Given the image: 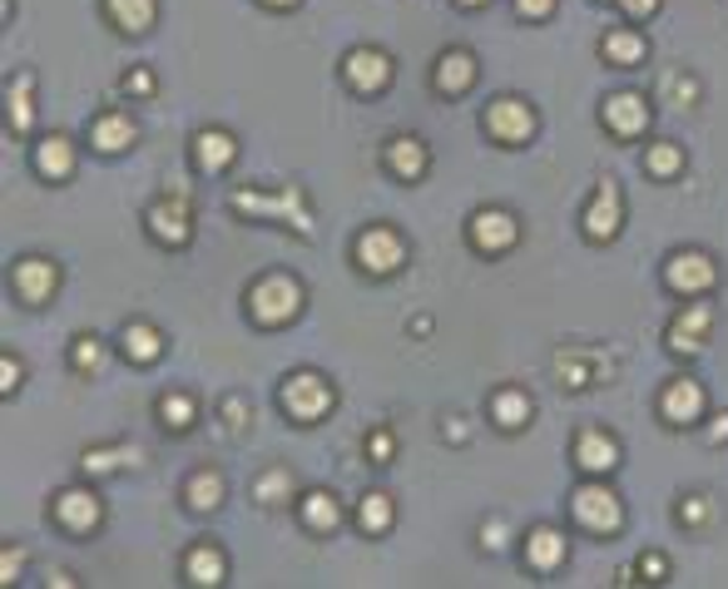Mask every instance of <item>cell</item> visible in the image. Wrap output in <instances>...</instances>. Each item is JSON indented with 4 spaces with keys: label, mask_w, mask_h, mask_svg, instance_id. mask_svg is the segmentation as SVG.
<instances>
[{
    "label": "cell",
    "mask_w": 728,
    "mask_h": 589,
    "mask_svg": "<svg viewBox=\"0 0 728 589\" xmlns=\"http://www.w3.org/2000/svg\"><path fill=\"white\" fill-rule=\"evenodd\" d=\"M120 352H124L130 362H140V367H144V362H154V357L164 352L159 327H150V322H130V327L120 332Z\"/></svg>",
    "instance_id": "cell-31"
},
{
    "label": "cell",
    "mask_w": 728,
    "mask_h": 589,
    "mask_svg": "<svg viewBox=\"0 0 728 589\" xmlns=\"http://www.w3.org/2000/svg\"><path fill=\"white\" fill-rule=\"evenodd\" d=\"M391 520H397V505H391L387 490H367V496L357 500V525L367 530V535H382V530H391Z\"/></svg>",
    "instance_id": "cell-33"
},
{
    "label": "cell",
    "mask_w": 728,
    "mask_h": 589,
    "mask_svg": "<svg viewBox=\"0 0 728 589\" xmlns=\"http://www.w3.org/2000/svg\"><path fill=\"white\" fill-rule=\"evenodd\" d=\"M134 140H140V124H134V114H124V110H110L90 124V144L100 154H130Z\"/></svg>",
    "instance_id": "cell-20"
},
{
    "label": "cell",
    "mask_w": 728,
    "mask_h": 589,
    "mask_svg": "<svg viewBox=\"0 0 728 589\" xmlns=\"http://www.w3.org/2000/svg\"><path fill=\"white\" fill-rule=\"evenodd\" d=\"M431 85H437L441 95H466L471 85H476V55L461 51V45H451V51H441V60L431 65Z\"/></svg>",
    "instance_id": "cell-18"
},
{
    "label": "cell",
    "mask_w": 728,
    "mask_h": 589,
    "mask_svg": "<svg viewBox=\"0 0 728 589\" xmlns=\"http://www.w3.org/2000/svg\"><path fill=\"white\" fill-rule=\"evenodd\" d=\"M21 565H25V549L5 545V555H0V585H15V579H21Z\"/></svg>",
    "instance_id": "cell-42"
},
{
    "label": "cell",
    "mask_w": 728,
    "mask_h": 589,
    "mask_svg": "<svg viewBox=\"0 0 728 589\" xmlns=\"http://www.w3.org/2000/svg\"><path fill=\"white\" fill-rule=\"evenodd\" d=\"M11 288L25 308H41V302H51L55 288H60V268H55L51 258H21L11 268Z\"/></svg>",
    "instance_id": "cell-13"
},
{
    "label": "cell",
    "mask_w": 728,
    "mask_h": 589,
    "mask_svg": "<svg viewBox=\"0 0 728 589\" xmlns=\"http://www.w3.org/2000/svg\"><path fill=\"white\" fill-rule=\"evenodd\" d=\"M466 238L476 243V253H486V258H500L506 248H516L520 223H516V213H506V209H481V213H471Z\"/></svg>",
    "instance_id": "cell-12"
},
{
    "label": "cell",
    "mask_w": 728,
    "mask_h": 589,
    "mask_svg": "<svg viewBox=\"0 0 728 589\" xmlns=\"http://www.w3.org/2000/svg\"><path fill=\"white\" fill-rule=\"evenodd\" d=\"M619 579H644V585H659V579H669V559L664 555H654V549H649V555H639V565L635 569H619Z\"/></svg>",
    "instance_id": "cell-37"
},
{
    "label": "cell",
    "mask_w": 728,
    "mask_h": 589,
    "mask_svg": "<svg viewBox=\"0 0 728 589\" xmlns=\"http://www.w3.org/2000/svg\"><path fill=\"white\" fill-rule=\"evenodd\" d=\"M5 104H11V130L15 134L31 130V120H35V75L31 70L11 75V85H5Z\"/></svg>",
    "instance_id": "cell-30"
},
{
    "label": "cell",
    "mask_w": 728,
    "mask_h": 589,
    "mask_svg": "<svg viewBox=\"0 0 728 589\" xmlns=\"http://www.w3.org/2000/svg\"><path fill=\"white\" fill-rule=\"evenodd\" d=\"M352 258H357L362 273H372V278H387V273H397L401 263H407V243H401L397 229H362L357 243H352Z\"/></svg>",
    "instance_id": "cell-5"
},
{
    "label": "cell",
    "mask_w": 728,
    "mask_h": 589,
    "mask_svg": "<svg viewBox=\"0 0 728 589\" xmlns=\"http://www.w3.org/2000/svg\"><path fill=\"white\" fill-rule=\"evenodd\" d=\"M570 456H575V466L585 470V476H609V470L619 466L615 436H609V431H599V426L575 431V446H570Z\"/></svg>",
    "instance_id": "cell-16"
},
{
    "label": "cell",
    "mask_w": 728,
    "mask_h": 589,
    "mask_svg": "<svg viewBox=\"0 0 728 589\" xmlns=\"http://www.w3.org/2000/svg\"><path fill=\"white\" fill-rule=\"evenodd\" d=\"M243 302H249L253 327H288V322L302 312V288L293 273H263Z\"/></svg>",
    "instance_id": "cell-2"
},
{
    "label": "cell",
    "mask_w": 728,
    "mask_h": 589,
    "mask_svg": "<svg viewBox=\"0 0 728 589\" xmlns=\"http://www.w3.org/2000/svg\"><path fill=\"white\" fill-rule=\"evenodd\" d=\"M565 555H570L565 530H555V525H536V530L526 535V565L536 569V575H555V569L565 565Z\"/></svg>",
    "instance_id": "cell-19"
},
{
    "label": "cell",
    "mask_w": 728,
    "mask_h": 589,
    "mask_svg": "<svg viewBox=\"0 0 728 589\" xmlns=\"http://www.w3.org/2000/svg\"><path fill=\"white\" fill-rule=\"evenodd\" d=\"M233 213H249V219H278L288 223L298 238H312V213H308V199H302L298 184H283L278 193H258V189H239L229 199Z\"/></svg>",
    "instance_id": "cell-1"
},
{
    "label": "cell",
    "mask_w": 728,
    "mask_h": 589,
    "mask_svg": "<svg viewBox=\"0 0 728 589\" xmlns=\"http://www.w3.org/2000/svg\"><path fill=\"white\" fill-rule=\"evenodd\" d=\"M461 11H481V5H486V0H456Z\"/></svg>",
    "instance_id": "cell-50"
},
{
    "label": "cell",
    "mask_w": 728,
    "mask_h": 589,
    "mask_svg": "<svg viewBox=\"0 0 728 589\" xmlns=\"http://www.w3.org/2000/svg\"><path fill=\"white\" fill-rule=\"evenodd\" d=\"M233 159H239V140H233L229 130H199L194 134V164H199L203 174H223Z\"/></svg>",
    "instance_id": "cell-22"
},
{
    "label": "cell",
    "mask_w": 728,
    "mask_h": 589,
    "mask_svg": "<svg viewBox=\"0 0 728 589\" xmlns=\"http://www.w3.org/2000/svg\"><path fill=\"white\" fill-rule=\"evenodd\" d=\"M708 332H714V302H688V308L669 322V347H674L679 357H694V352H704Z\"/></svg>",
    "instance_id": "cell-15"
},
{
    "label": "cell",
    "mask_w": 728,
    "mask_h": 589,
    "mask_svg": "<svg viewBox=\"0 0 728 589\" xmlns=\"http://www.w3.org/2000/svg\"><path fill=\"white\" fill-rule=\"evenodd\" d=\"M100 357H104V342H100V337H90V332H85V337L70 347L75 371H95V367H100Z\"/></svg>",
    "instance_id": "cell-38"
},
{
    "label": "cell",
    "mask_w": 728,
    "mask_h": 589,
    "mask_svg": "<svg viewBox=\"0 0 728 589\" xmlns=\"http://www.w3.org/2000/svg\"><path fill=\"white\" fill-rule=\"evenodd\" d=\"M599 120H605V130L615 134V140H639V134H649V104L644 95H629V90H615L605 95V104H599Z\"/></svg>",
    "instance_id": "cell-11"
},
{
    "label": "cell",
    "mask_w": 728,
    "mask_h": 589,
    "mask_svg": "<svg viewBox=\"0 0 728 589\" xmlns=\"http://www.w3.org/2000/svg\"><path fill=\"white\" fill-rule=\"evenodd\" d=\"M104 15L114 21L120 35H144L159 15V0H104Z\"/></svg>",
    "instance_id": "cell-28"
},
{
    "label": "cell",
    "mask_w": 728,
    "mask_h": 589,
    "mask_svg": "<svg viewBox=\"0 0 728 589\" xmlns=\"http://www.w3.org/2000/svg\"><path fill=\"white\" fill-rule=\"evenodd\" d=\"M15 387H21V362H15V352H0V391L15 397Z\"/></svg>",
    "instance_id": "cell-43"
},
{
    "label": "cell",
    "mask_w": 728,
    "mask_h": 589,
    "mask_svg": "<svg viewBox=\"0 0 728 589\" xmlns=\"http://www.w3.org/2000/svg\"><path fill=\"white\" fill-rule=\"evenodd\" d=\"M570 520H575L580 530H589V535H615V530L625 525V505H619V496L609 486L585 480V486H575V496H570Z\"/></svg>",
    "instance_id": "cell-4"
},
{
    "label": "cell",
    "mask_w": 728,
    "mask_h": 589,
    "mask_svg": "<svg viewBox=\"0 0 728 589\" xmlns=\"http://www.w3.org/2000/svg\"><path fill=\"white\" fill-rule=\"evenodd\" d=\"M382 159H387V169L397 174L401 184H417L421 174H427V159H431V154H427V144H421V140L401 134V140L387 144V154H382Z\"/></svg>",
    "instance_id": "cell-25"
},
{
    "label": "cell",
    "mask_w": 728,
    "mask_h": 589,
    "mask_svg": "<svg viewBox=\"0 0 728 589\" xmlns=\"http://www.w3.org/2000/svg\"><path fill=\"white\" fill-rule=\"evenodd\" d=\"M679 520H684L688 530L704 525V520H714V505H708V496H684V500H679Z\"/></svg>",
    "instance_id": "cell-40"
},
{
    "label": "cell",
    "mask_w": 728,
    "mask_h": 589,
    "mask_svg": "<svg viewBox=\"0 0 728 589\" xmlns=\"http://www.w3.org/2000/svg\"><path fill=\"white\" fill-rule=\"evenodd\" d=\"M100 496L95 490H85V486H70V490H60L55 496V505H51V520L60 530H70V535H90L95 525H100Z\"/></svg>",
    "instance_id": "cell-14"
},
{
    "label": "cell",
    "mask_w": 728,
    "mask_h": 589,
    "mask_svg": "<svg viewBox=\"0 0 728 589\" xmlns=\"http://www.w3.org/2000/svg\"><path fill=\"white\" fill-rule=\"evenodd\" d=\"M644 169L654 174V179H679L684 174V149L679 144H649V154H644Z\"/></svg>",
    "instance_id": "cell-34"
},
{
    "label": "cell",
    "mask_w": 728,
    "mask_h": 589,
    "mask_svg": "<svg viewBox=\"0 0 728 589\" xmlns=\"http://www.w3.org/2000/svg\"><path fill=\"white\" fill-rule=\"evenodd\" d=\"M150 233L169 248H184L194 238V203L184 193H164V199L150 203Z\"/></svg>",
    "instance_id": "cell-10"
},
{
    "label": "cell",
    "mask_w": 728,
    "mask_h": 589,
    "mask_svg": "<svg viewBox=\"0 0 728 589\" xmlns=\"http://www.w3.org/2000/svg\"><path fill=\"white\" fill-rule=\"evenodd\" d=\"M278 401H283V411H288L298 426H318V421L338 407V391H332V381L318 377V371H293V377L283 381Z\"/></svg>",
    "instance_id": "cell-3"
},
{
    "label": "cell",
    "mask_w": 728,
    "mask_h": 589,
    "mask_svg": "<svg viewBox=\"0 0 728 589\" xmlns=\"http://www.w3.org/2000/svg\"><path fill=\"white\" fill-rule=\"evenodd\" d=\"M486 134L500 144H526L536 134V110L516 95H500V100L486 104Z\"/></svg>",
    "instance_id": "cell-8"
},
{
    "label": "cell",
    "mask_w": 728,
    "mask_h": 589,
    "mask_svg": "<svg viewBox=\"0 0 728 589\" xmlns=\"http://www.w3.org/2000/svg\"><path fill=\"white\" fill-rule=\"evenodd\" d=\"M599 51H605V60L615 65V70H635V65L649 60V41L635 31V25H619V31H609Z\"/></svg>",
    "instance_id": "cell-24"
},
{
    "label": "cell",
    "mask_w": 728,
    "mask_h": 589,
    "mask_svg": "<svg viewBox=\"0 0 728 589\" xmlns=\"http://www.w3.org/2000/svg\"><path fill=\"white\" fill-rule=\"evenodd\" d=\"M258 5H268V11H293V5H302V0H258Z\"/></svg>",
    "instance_id": "cell-49"
},
{
    "label": "cell",
    "mask_w": 728,
    "mask_h": 589,
    "mask_svg": "<svg viewBox=\"0 0 728 589\" xmlns=\"http://www.w3.org/2000/svg\"><path fill=\"white\" fill-rule=\"evenodd\" d=\"M35 174L51 184L70 179L75 174V140L70 134H45V140L35 144Z\"/></svg>",
    "instance_id": "cell-21"
},
{
    "label": "cell",
    "mask_w": 728,
    "mask_h": 589,
    "mask_svg": "<svg viewBox=\"0 0 728 589\" xmlns=\"http://www.w3.org/2000/svg\"><path fill=\"white\" fill-rule=\"evenodd\" d=\"M184 500H189V510H219L223 505V476L219 470H194L189 480H184Z\"/></svg>",
    "instance_id": "cell-32"
},
{
    "label": "cell",
    "mask_w": 728,
    "mask_h": 589,
    "mask_svg": "<svg viewBox=\"0 0 728 589\" xmlns=\"http://www.w3.org/2000/svg\"><path fill=\"white\" fill-rule=\"evenodd\" d=\"M481 549H486V555H500V549H506V520L490 515L486 525H481Z\"/></svg>",
    "instance_id": "cell-41"
},
{
    "label": "cell",
    "mask_w": 728,
    "mask_h": 589,
    "mask_svg": "<svg viewBox=\"0 0 728 589\" xmlns=\"http://www.w3.org/2000/svg\"><path fill=\"white\" fill-rule=\"evenodd\" d=\"M298 520L302 530H312V535H332V530L342 525V505L332 490H308V496H298Z\"/></svg>",
    "instance_id": "cell-23"
},
{
    "label": "cell",
    "mask_w": 728,
    "mask_h": 589,
    "mask_svg": "<svg viewBox=\"0 0 728 589\" xmlns=\"http://www.w3.org/2000/svg\"><path fill=\"white\" fill-rule=\"evenodd\" d=\"M184 579H189V585H203V589L223 585V579H229V559H223V549L219 545H194L189 555H184Z\"/></svg>",
    "instance_id": "cell-26"
},
{
    "label": "cell",
    "mask_w": 728,
    "mask_h": 589,
    "mask_svg": "<svg viewBox=\"0 0 728 589\" xmlns=\"http://www.w3.org/2000/svg\"><path fill=\"white\" fill-rule=\"evenodd\" d=\"M253 496H258L263 505H288L293 500V470H283V466L263 470L258 486H253Z\"/></svg>",
    "instance_id": "cell-35"
},
{
    "label": "cell",
    "mask_w": 728,
    "mask_h": 589,
    "mask_svg": "<svg viewBox=\"0 0 728 589\" xmlns=\"http://www.w3.org/2000/svg\"><path fill=\"white\" fill-rule=\"evenodd\" d=\"M615 5L629 15V21H649V15L659 11V0H615Z\"/></svg>",
    "instance_id": "cell-45"
},
{
    "label": "cell",
    "mask_w": 728,
    "mask_h": 589,
    "mask_svg": "<svg viewBox=\"0 0 728 589\" xmlns=\"http://www.w3.org/2000/svg\"><path fill=\"white\" fill-rule=\"evenodd\" d=\"M490 421H496L500 431H526L530 426V397L520 387H500L496 397H490Z\"/></svg>",
    "instance_id": "cell-29"
},
{
    "label": "cell",
    "mask_w": 728,
    "mask_h": 589,
    "mask_svg": "<svg viewBox=\"0 0 728 589\" xmlns=\"http://www.w3.org/2000/svg\"><path fill=\"white\" fill-rule=\"evenodd\" d=\"M144 460V451L134 446V441H124V446H90L80 456V470H90V476H114V470H134Z\"/></svg>",
    "instance_id": "cell-27"
},
{
    "label": "cell",
    "mask_w": 728,
    "mask_h": 589,
    "mask_svg": "<svg viewBox=\"0 0 728 589\" xmlns=\"http://www.w3.org/2000/svg\"><path fill=\"white\" fill-rule=\"evenodd\" d=\"M124 90H130V95H154V90H159V80H154L150 70H130V80H124Z\"/></svg>",
    "instance_id": "cell-46"
},
{
    "label": "cell",
    "mask_w": 728,
    "mask_h": 589,
    "mask_svg": "<svg viewBox=\"0 0 728 589\" xmlns=\"http://www.w3.org/2000/svg\"><path fill=\"white\" fill-rule=\"evenodd\" d=\"M659 416L669 426H694L704 416V387L694 377H674L664 391H659Z\"/></svg>",
    "instance_id": "cell-17"
},
{
    "label": "cell",
    "mask_w": 728,
    "mask_h": 589,
    "mask_svg": "<svg viewBox=\"0 0 728 589\" xmlns=\"http://www.w3.org/2000/svg\"><path fill=\"white\" fill-rule=\"evenodd\" d=\"M718 282V263L698 248H679L674 258L664 263V288L679 292V298H704Z\"/></svg>",
    "instance_id": "cell-6"
},
{
    "label": "cell",
    "mask_w": 728,
    "mask_h": 589,
    "mask_svg": "<svg viewBox=\"0 0 728 589\" xmlns=\"http://www.w3.org/2000/svg\"><path fill=\"white\" fill-rule=\"evenodd\" d=\"M391 456H397V436H391L387 426H377L367 436V460L372 466H391Z\"/></svg>",
    "instance_id": "cell-39"
},
{
    "label": "cell",
    "mask_w": 728,
    "mask_h": 589,
    "mask_svg": "<svg viewBox=\"0 0 728 589\" xmlns=\"http://www.w3.org/2000/svg\"><path fill=\"white\" fill-rule=\"evenodd\" d=\"M159 421L169 431H189L194 421H199V407H194V397H184V391H169V397L159 401Z\"/></svg>",
    "instance_id": "cell-36"
},
{
    "label": "cell",
    "mask_w": 728,
    "mask_h": 589,
    "mask_svg": "<svg viewBox=\"0 0 728 589\" xmlns=\"http://www.w3.org/2000/svg\"><path fill=\"white\" fill-rule=\"evenodd\" d=\"M391 75H397V65H391V55H382L377 45H357V51H348V60H342V80H348V90H357V95H382L391 85Z\"/></svg>",
    "instance_id": "cell-7"
},
{
    "label": "cell",
    "mask_w": 728,
    "mask_h": 589,
    "mask_svg": "<svg viewBox=\"0 0 728 589\" xmlns=\"http://www.w3.org/2000/svg\"><path fill=\"white\" fill-rule=\"evenodd\" d=\"M223 421H229V426L233 431H243V421H249V401H243V397H223Z\"/></svg>",
    "instance_id": "cell-44"
},
{
    "label": "cell",
    "mask_w": 728,
    "mask_h": 589,
    "mask_svg": "<svg viewBox=\"0 0 728 589\" xmlns=\"http://www.w3.org/2000/svg\"><path fill=\"white\" fill-rule=\"evenodd\" d=\"M625 223V199H619V184L615 179H599L595 193L585 203V238L589 243H609Z\"/></svg>",
    "instance_id": "cell-9"
},
{
    "label": "cell",
    "mask_w": 728,
    "mask_h": 589,
    "mask_svg": "<svg viewBox=\"0 0 728 589\" xmlns=\"http://www.w3.org/2000/svg\"><path fill=\"white\" fill-rule=\"evenodd\" d=\"M516 11L526 15V21H540V15L555 11V0H516Z\"/></svg>",
    "instance_id": "cell-47"
},
{
    "label": "cell",
    "mask_w": 728,
    "mask_h": 589,
    "mask_svg": "<svg viewBox=\"0 0 728 589\" xmlns=\"http://www.w3.org/2000/svg\"><path fill=\"white\" fill-rule=\"evenodd\" d=\"M466 436V426H461V416H446V441H461Z\"/></svg>",
    "instance_id": "cell-48"
}]
</instances>
